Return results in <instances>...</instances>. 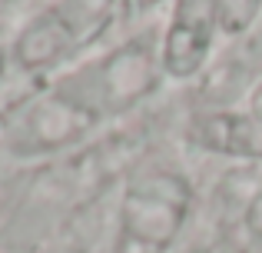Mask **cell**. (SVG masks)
Segmentation results:
<instances>
[{"label":"cell","mask_w":262,"mask_h":253,"mask_svg":"<svg viewBox=\"0 0 262 253\" xmlns=\"http://www.w3.org/2000/svg\"><path fill=\"white\" fill-rule=\"evenodd\" d=\"M219 7H223V30L226 33H243L259 17L262 0H219Z\"/></svg>","instance_id":"5"},{"label":"cell","mask_w":262,"mask_h":253,"mask_svg":"<svg viewBox=\"0 0 262 253\" xmlns=\"http://www.w3.org/2000/svg\"><path fill=\"white\" fill-rule=\"evenodd\" d=\"M216 30H223L219 0H176L160 53L163 70L173 80L196 77L212 53Z\"/></svg>","instance_id":"3"},{"label":"cell","mask_w":262,"mask_h":253,"mask_svg":"<svg viewBox=\"0 0 262 253\" xmlns=\"http://www.w3.org/2000/svg\"><path fill=\"white\" fill-rule=\"evenodd\" d=\"M249 110L256 113V117H262V84L252 90V97H249Z\"/></svg>","instance_id":"7"},{"label":"cell","mask_w":262,"mask_h":253,"mask_svg":"<svg viewBox=\"0 0 262 253\" xmlns=\"http://www.w3.org/2000/svg\"><path fill=\"white\" fill-rule=\"evenodd\" d=\"M189 210L183 177L160 170L136 180L123 207V253H163L176 240Z\"/></svg>","instance_id":"1"},{"label":"cell","mask_w":262,"mask_h":253,"mask_svg":"<svg viewBox=\"0 0 262 253\" xmlns=\"http://www.w3.org/2000/svg\"><path fill=\"white\" fill-rule=\"evenodd\" d=\"M110 17V0H67L57 10L37 17L17 44V57L24 67H47L63 60L73 47L93 37L96 27Z\"/></svg>","instance_id":"2"},{"label":"cell","mask_w":262,"mask_h":253,"mask_svg":"<svg viewBox=\"0 0 262 253\" xmlns=\"http://www.w3.org/2000/svg\"><path fill=\"white\" fill-rule=\"evenodd\" d=\"M192 143L226 157H246V160H262V117L252 110L246 113H203L189 127Z\"/></svg>","instance_id":"4"},{"label":"cell","mask_w":262,"mask_h":253,"mask_svg":"<svg viewBox=\"0 0 262 253\" xmlns=\"http://www.w3.org/2000/svg\"><path fill=\"white\" fill-rule=\"evenodd\" d=\"M246 220H249V230L262 240V197H256V203H252L249 213H246Z\"/></svg>","instance_id":"6"}]
</instances>
